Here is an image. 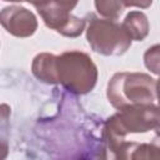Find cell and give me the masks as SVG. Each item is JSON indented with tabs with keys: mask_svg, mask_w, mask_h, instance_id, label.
I'll return each mask as SVG.
<instances>
[{
	"mask_svg": "<svg viewBox=\"0 0 160 160\" xmlns=\"http://www.w3.org/2000/svg\"><path fill=\"white\" fill-rule=\"evenodd\" d=\"M122 29L131 40H142L149 32L148 18L140 11H131L121 24Z\"/></svg>",
	"mask_w": 160,
	"mask_h": 160,
	"instance_id": "6",
	"label": "cell"
},
{
	"mask_svg": "<svg viewBox=\"0 0 160 160\" xmlns=\"http://www.w3.org/2000/svg\"><path fill=\"white\" fill-rule=\"evenodd\" d=\"M0 24L6 29L8 32L20 38L32 35L38 28L34 14L20 6L5 8L0 12Z\"/></svg>",
	"mask_w": 160,
	"mask_h": 160,
	"instance_id": "4",
	"label": "cell"
},
{
	"mask_svg": "<svg viewBox=\"0 0 160 160\" xmlns=\"http://www.w3.org/2000/svg\"><path fill=\"white\" fill-rule=\"evenodd\" d=\"M108 96L116 109L149 105L156 100V81L145 74H116L109 82Z\"/></svg>",
	"mask_w": 160,
	"mask_h": 160,
	"instance_id": "1",
	"label": "cell"
},
{
	"mask_svg": "<svg viewBox=\"0 0 160 160\" xmlns=\"http://www.w3.org/2000/svg\"><path fill=\"white\" fill-rule=\"evenodd\" d=\"M34 75L44 82L56 84V56L50 54H40L32 62Z\"/></svg>",
	"mask_w": 160,
	"mask_h": 160,
	"instance_id": "5",
	"label": "cell"
},
{
	"mask_svg": "<svg viewBox=\"0 0 160 160\" xmlns=\"http://www.w3.org/2000/svg\"><path fill=\"white\" fill-rule=\"evenodd\" d=\"M152 0H121L124 6H138V8H148L150 6Z\"/></svg>",
	"mask_w": 160,
	"mask_h": 160,
	"instance_id": "8",
	"label": "cell"
},
{
	"mask_svg": "<svg viewBox=\"0 0 160 160\" xmlns=\"http://www.w3.org/2000/svg\"><path fill=\"white\" fill-rule=\"evenodd\" d=\"M96 78V66L86 54L68 51L56 56V81L69 91L86 94L95 86Z\"/></svg>",
	"mask_w": 160,
	"mask_h": 160,
	"instance_id": "2",
	"label": "cell"
},
{
	"mask_svg": "<svg viewBox=\"0 0 160 160\" xmlns=\"http://www.w3.org/2000/svg\"><path fill=\"white\" fill-rule=\"evenodd\" d=\"M95 6L100 15L110 20H116L124 10L121 0H95Z\"/></svg>",
	"mask_w": 160,
	"mask_h": 160,
	"instance_id": "7",
	"label": "cell"
},
{
	"mask_svg": "<svg viewBox=\"0 0 160 160\" xmlns=\"http://www.w3.org/2000/svg\"><path fill=\"white\" fill-rule=\"evenodd\" d=\"M88 41L96 52L102 55H120L131 44V39L121 25L112 20L98 19L92 14L89 15Z\"/></svg>",
	"mask_w": 160,
	"mask_h": 160,
	"instance_id": "3",
	"label": "cell"
},
{
	"mask_svg": "<svg viewBox=\"0 0 160 160\" xmlns=\"http://www.w3.org/2000/svg\"><path fill=\"white\" fill-rule=\"evenodd\" d=\"M5 1H14V2H21V1H28V0H5Z\"/></svg>",
	"mask_w": 160,
	"mask_h": 160,
	"instance_id": "9",
	"label": "cell"
}]
</instances>
